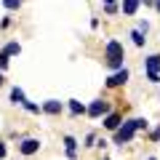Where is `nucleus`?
I'll use <instances>...</instances> for the list:
<instances>
[{"instance_id":"nucleus-1","label":"nucleus","mask_w":160,"mask_h":160,"mask_svg":"<svg viewBox=\"0 0 160 160\" xmlns=\"http://www.w3.org/2000/svg\"><path fill=\"white\" fill-rule=\"evenodd\" d=\"M147 126H149V123L144 118H133V120H128V123H123V126L115 131V144H128L133 139V133L142 131V128L147 131Z\"/></svg>"},{"instance_id":"nucleus-2","label":"nucleus","mask_w":160,"mask_h":160,"mask_svg":"<svg viewBox=\"0 0 160 160\" xmlns=\"http://www.w3.org/2000/svg\"><path fill=\"white\" fill-rule=\"evenodd\" d=\"M104 59H107V67L112 69H123V59H126V48L120 40H109L107 48H104Z\"/></svg>"},{"instance_id":"nucleus-3","label":"nucleus","mask_w":160,"mask_h":160,"mask_svg":"<svg viewBox=\"0 0 160 160\" xmlns=\"http://www.w3.org/2000/svg\"><path fill=\"white\" fill-rule=\"evenodd\" d=\"M144 69H147V80L149 83H160V53H152V56L144 62Z\"/></svg>"},{"instance_id":"nucleus-4","label":"nucleus","mask_w":160,"mask_h":160,"mask_svg":"<svg viewBox=\"0 0 160 160\" xmlns=\"http://www.w3.org/2000/svg\"><path fill=\"white\" fill-rule=\"evenodd\" d=\"M109 112V104L104 102V99H96V102H91V107H88V115L91 118H102V115Z\"/></svg>"},{"instance_id":"nucleus-5","label":"nucleus","mask_w":160,"mask_h":160,"mask_svg":"<svg viewBox=\"0 0 160 160\" xmlns=\"http://www.w3.org/2000/svg\"><path fill=\"white\" fill-rule=\"evenodd\" d=\"M126 80H128V69L123 67V69H118V72H115L112 78L107 80V86H109V88H118V86H123V83H126Z\"/></svg>"},{"instance_id":"nucleus-6","label":"nucleus","mask_w":160,"mask_h":160,"mask_svg":"<svg viewBox=\"0 0 160 160\" xmlns=\"http://www.w3.org/2000/svg\"><path fill=\"white\" fill-rule=\"evenodd\" d=\"M19 149H22V155H35L40 149V142H38V139H24Z\"/></svg>"},{"instance_id":"nucleus-7","label":"nucleus","mask_w":160,"mask_h":160,"mask_svg":"<svg viewBox=\"0 0 160 160\" xmlns=\"http://www.w3.org/2000/svg\"><path fill=\"white\" fill-rule=\"evenodd\" d=\"M43 112H48V115H59V112H62V102H56V99H48V102L43 104Z\"/></svg>"},{"instance_id":"nucleus-8","label":"nucleus","mask_w":160,"mask_h":160,"mask_svg":"<svg viewBox=\"0 0 160 160\" xmlns=\"http://www.w3.org/2000/svg\"><path fill=\"white\" fill-rule=\"evenodd\" d=\"M64 144H67V158L75 160V158H78V142H75L72 136H64Z\"/></svg>"},{"instance_id":"nucleus-9","label":"nucleus","mask_w":160,"mask_h":160,"mask_svg":"<svg viewBox=\"0 0 160 160\" xmlns=\"http://www.w3.org/2000/svg\"><path fill=\"white\" fill-rule=\"evenodd\" d=\"M104 126H107L109 131H118V128H120V112H112V115H107Z\"/></svg>"},{"instance_id":"nucleus-10","label":"nucleus","mask_w":160,"mask_h":160,"mask_svg":"<svg viewBox=\"0 0 160 160\" xmlns=\"http://www.w3.org/2000/svg\"><path fill=\"white\" fill-rule=\"evenodd\" d=\"M120 11H123V13H128V16H133V13L139 11V0H126V3L120 6Z\"/></svg>"},{"instance_id":"nucleus-11","label":"nucleus","mask_w":160,"mask_h":160,"mask_svg":"<svg viewBox=\"0 0 160 160\" xmlns=\"http://www.w3.org/2000/svg\"><path fill=\"white\" fill-rule=\"evenodd\" d=\"M11 102H13V104H22V107L27 104V99H24V91H22V88H13V91H11Z\"/></svg>"},{"instance_id":"nucleus-12","label":"nucleus","mask_w":160,"mask_h":160,"mask_svg":"<svg viewBox=\"0 0 160 160\" xmlns=\"http://www.w3.org/2000/svg\"><path fill=\"white\" fill-rule=\"evenodd\" d=\"M69 112H72V115H83V112H88V109L83 107L80 102H75V99H72V102H69Z\"/></svg>"},{"instance_id":"nucleus-13","label":"nucleus","mask_w":160,"mask_h":160,"mask_svg":"<svg viewBox=\"0 0 160 160\" xmlns=\"http://www.w3.org/2000/svg\"><path fill=\"white\" fill-rule=\"evenodd\" d=\"M22 51V48H19V43H8L6 48H3V53H6V56H13V53H19Z\"/></svg>"},{"instance_id":"nucleus-14","label":"nucleus","mask_w":160,"mask_h":160,"mask_svg":"<svg viewBox=\"0 0 160 160\" xmlns=\"http://www.w3.org/2000/svg\"><path fill=\"white\" fill-rule=\"evenodd\" d=\"M131 38H133V43H136V46H144V40H147V38H144V32H139V29H133Z\"/></svg>"},{"instance_id":"nucleus-15","label":"nucleus","mask_w":160,"mask_h":160,"mask_svg":"<svg viewBox=\"0 0 160 160\" xmlns=\"http://www.w3.org/2000/svg\"><path fill=\"white\" fill-rule=\"evenodd\" d=\"M118 3H104V11H107V13H118Z\"/></svg>"},{"instance_id":"nucleus-16","label":"nucleus","mask_w":160,"mask_h":160,"mask_svg":"<svg viewBox=\"0 0 160 160\" xmlns=\"http://www.w3.org/2000/svg\"><path fill=\"white\" fill-rule=\"evenodd\" d=\"M24 109H27V112H35V115H38V112H40V109H43V107H38V104L27 102V104H24Z\"/></svg>"},{"instance_id":"nucleus-17","label":"nucleus","mask_w":160,"mask_h":160,"mask_svg":"<svg viewBox=\"0 0 160 160\" xmlns=\"http://www.w3.org/2000/svg\"><path fill=\"white\" fill-rule=\"evenodd\" d=\"M8 59H11V56H6V53L0 51V69H6V67H8Z\"/></svg>"},{"instance_id":"nucleus-18","label":"nucleus","mask_w":160,"mask_h":160,"mask_svg":"<svg viewBox=\"0 0 160 160\" xmlns=\"http://www.w3.org/2000/svg\"><path fill=\"white\" fill-rule=\"evenodd\" d=\"M19 6H22L19 0H6V8H11V11H13V8H19Z\"/></svg>"},{"instance_id":"nucleus-19","label":"nucleus","mask_w":160,"mask_h":160,"mask_svg":"<svg viewBox=\"0 0 160 160\" xmlns=\"http://www.w3.org/2000/svg\"><path fill=\"white\" fill-rule=\"evenodd\" d=\"M93 139H96V136H93V133H88V136H86V147H93Z\"/></svg>"},{"instance_id":"nucleus-20","label":"nucleus","mask_w":160,"mask_h":160,"mask_svg":"<svg viewBox=\"0 0 160 160\" xmlns=\"http://www.w3.org/2000/svg\"><path fill=\"white\" fill-rule=\"evenodd\" d=\"M6 155H8V149H6V144H3V142H0V160H3V158H6Z\"/></svg>"},{"instance_id":"nucleus-21","label":"nucleus","mask_w":160,"mask_h":160,"mask_svg":"<svg viewBox=\"0 0 160 160\" xmlns=\"http://www.w3.org/2000/svg\"><path fill=\"white\" fill-rule=\"evenodd\" d=\"M152 139H155V142H160V128H155V131H152Z\"/></svg>"},{"instance_id":"nucleus-22","label":"nucleus","mask_w":160,"mask_h":160,"mask_svg":"<svg viewBox=\"0 0 160 160\" xmlns=\"http://www.w3.org/2000/svg\"><path fill=\"white\" fill-rule=\"evenodd\" d=\"M3 83H6V80H3V72H0V86H3Z\"/></svg>"},{"instance_id":"nucleus-23","label":"nucleus","mask_w":160,"mask_h":160,"mask_svg":"<svg viewBox=\"0 0 160 160\" xmlns=\"http://www.w3.org/2000/svg\"><path fill=\"white\" fill-rule=\"evenodd\" d=\"M155 8H158V11H160V3H155Z\"/></svg>"},{"instance_id":"nucleus-24","label":"nucleus","mask_w":160,"mask_h":160,"mask_svg":"<svg viewBox=\"0 0 160 160\" xmlns=\"http://www.w3.org/2000/svg\"><path fill=\"white\" fill-rule=\"evenodd\" d=\"M147 160H155V158H147Z\"/></svg>"}]
</instances>
